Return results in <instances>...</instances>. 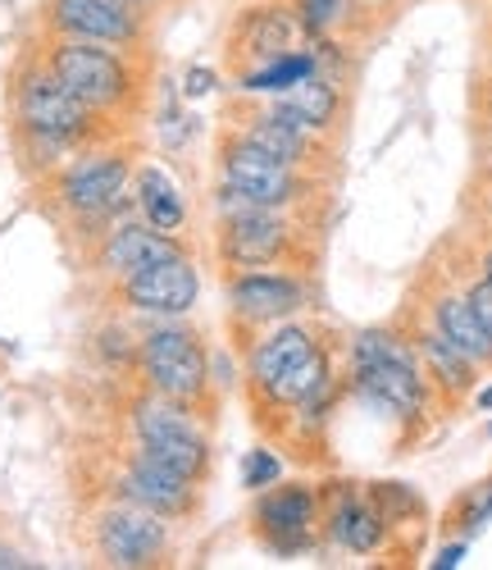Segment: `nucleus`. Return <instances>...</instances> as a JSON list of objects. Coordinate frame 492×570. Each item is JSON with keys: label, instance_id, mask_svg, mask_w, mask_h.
Here are the masks:
<instances>
[{"label": "nucleus", "instance_id": "1", "mask_svg": "<svg viewBox=\"0 0 492 570\" xmlns=\"http://www.w3.org/2000/svg\"><path fill=\"white\" fill-rule=\"evenodd\" d=\"M6 106H10V147H14L19 174L28 183L60 169L69 156H78L87 147L128 137V128H119L115 119L82 106L73 91L46 69L37 46L19 56V65L10 73Z\"/></svg>", "mask_w": 492, "mask_h": 570}, {"label": "nucleus", "instance_id": "2", "mask_svg": "<svg viewBox=\"0 0 492 570\" xmlns=\"http://www.w3.org/2000/svg\"><path fill=\"white\" fill-rule=\"evenodd\" d=\"M132 169H137V141L115 137L69 156L60 169L32 178V202L65 233V243H78L87 256L96 247V237L128 215Z\"/></svg>", "mask_w": 492, "mask_h": 570}, {"label": "nucleus", "instance_id": "3", "mask_svg": "<svg viewBox=\"0 0 492 570\" xmlns=\"http://www.w3.org/2000/svg\"><path fill=\"white\" fill-rule=\"evenodd\" d=\"M37 56L82 106L115 119L119 128H132L146 110H151V82H156L151 51H124V46L41 32Z\"/></svg>", "mask_w": 492, "mask_h": 570}, {"label": "nucleus", "instance_id": "4", "mask_svg": "<svg viewBox=\"0 0 492 570\" xmlns=\"http://www.w3.org/2000/svg\"><path fill=\"white\" fill-rule=\"evenodd\" d=\"M215 169H219V183L237 187V193L260 210H278V215H292V219L315 224V228L328 215V197H333L328 178H315L306 169H292V165L274 160L228 128L215 132Z\"/></svg>", "mask_w": 492, "mask_h": 570}, {"label": "nucleus", "instance_id": "5", "mask_svg": "<svg viewBox=\"0 0 492 570\" xmlns=\"http://www.w3.org/2000/svg\"><path fill=\"white\" fill-rule=\"evenodd\" d=\"M352 397L365 402L378 415H392L402 424H420V415L433 402V389L420 370L415 347L397 328H361L352 338Z\"/></svg>", "mask_w": 492, "mask_h": 570}, {"label": "nucleus", "instance_id": "6", "mask_svg": "<svg viewBox=\"0 0 492 570\" xmlns=\"http://www.w3.org/2000/svg\"><path fill=\"white\" fill-rule=\"evenodd\" d=\"M315 224H302L278 210H237V215H215V237L210 252L224 274L237 269H297L306 274L315 252Z\"/></svg>", "mask_w": 492, "mask_h": 570}, {"label": "nucleus", "instance_id": "7", "mask_svg": "<svg viewBox=\"0 0 492 570\" xmlns=\"http://www.w3.org/2000/svg\"><path fill=\"white\" fill-rule=\"evenodd\" d=\"M137 374L141 389H151L201 420L215 411V374H210V347L191 324H156L137 338Z\"/></svg>", "mask_w": 492, "mask_h": 570}, {"label": "nucleus", "instance_id": "8", "mask_svg": "<svg viewBox=\"0 0 492 570\" xmlns=\"http://www.w3.org/2000/svg\"><path fill=\"white\" fill-rule=\"evenodd\" d=\"M219 128L237 132L242 141H252L256 151H265V156L292 165V169H306V174H315V178H328V183H333V178L342 174L337 141L311 132L302 119H292L278 101H252V97L242 91V97H233V101L224 106Z\"/></svg>", "mask_w": 492, "mask_h": 570}, {"label": "nucleus", "instance_id": "9", "mask_svg": "<svg viewBox=\"0 0 492 570\" xmlns=\"http://www.w3.org/2000/svg\"><path fill=\"white\" fill-rule=\"evenodd\" d=\"M128 430H132V448H141L146 456L165 461L169 470L187 474L196 484L210 480V439H206L196 411L141 389L128 402Z\"/></svg>", "mask_w": 492, "mask_h": 570}, {"label": "nucleus", "instance_id": "10", "mask_svg": "<svg viewBox=\"0 0 492 570\" xmlns=\"http://www.w3.org/2000/svg\"><path fill=\"white\" fill-rule=\"evenodd\" d=\"M302 37L306 28L292 10V0H246L224 28V69L233 82H242L246 73L302 51Z\"/></svg>", "mask_w": 492, "mask_h": 570}, {"label": "nucleus", "instance_id": "11", "mask_svg": "<svg viewBox=\"0 0 492 570\" xmlns=\"http://www.w3.org/2000/svg\"><path fill=\"white\" fill-rule=\"evenodd\" d=\"M37 23L46 37H78L124 46V51H151L156 46V19L128 6V0H41Z\"/></svg>", "mask_w": 492, "mask_h": 570}, {"label": "nucleus", "instance_id": "12", "mask_svg": "<svg viewBox=\"0 0 492 570\" xmlns=\"http://www.w3.org/2000/svg\"><path fill=\"white\" fill-rule=\"evenodd\" d=\"M224 293H228L233 334L252 343L260 328L306 311L311 283L297 269H237V274H224ZM246 343H242V352H246Z\"/></svg>", "mask_w": 492, "mask_h": 570}, {"label": "nucleus", "instance_id": "13", "mask_svg": "<svg viewBox=\"0 0 492 570\" xmlns=\"http://www.w3.org/2000/svg\"><path fill=\"white\" fill-rule=\"evenodd\" d=\"M324 530V489L315 484H269L252 507V534L274 557L311 552Z\"/></svg>", "mask_w": 492, "mask_h": 570}, {"label": "nucleus", "instance_id": "14", "mask_svg": "<svg viewBox=\"0 0 492 570\" xmlns=\"http://www.w3.org/2000/svg\"><path fill=\"white\" fill-rule=\"evenodd\" d=\"M91 552L106 566H124V570L165 566L174 552L169 520L132 502H106L91 515Z\"/></svg>", "mask_w": 492, "mask_h": 570}, {"label": "nucleus", "instance_id": "15", "mask_svg": "<svg viewBox=\"0 0 492 570\" xmlns=\"http://www.w3.org/2000/svg\"><path fill=\"white\" fill-rule=\"evenodd\" d=\"M174 256H191V243H183L178 233H165L146 219H132L124 215L119 224H110L101 237H96V247L82 256V269L96 274L110 288V283L146 269V265H160V261H174Z\"/></svg>", "mask_w": 492, "mask_h": 570}, {"label": "nucleus", "instance_id": "16", "mask_svg": "<svg viewBox=\"0 0 492 570\" xmlns=\"http://www.w3.org/2000/svg\"><path fill=\"white\" fill-rule=\"evenodd\" d=\"M110 502H132V507H146L165 520H187V515H196V507H201V484L169 470L165 461L146 456L141 448H128L119 470H115Z\"/></svg>", "mask_w": 492, "mask_h": 570}, {"label": "nucleus", "instance_id": "17", "mask_svg": "<svg viewBox=\"0 0 492 570\" xmlns=\"http://www.w3.org/2000/svg\"><path fill=\"white\" fill-rule=\"evenodd\" d=\"M110 297L137 315H160V320H178L196 306L201 297V274H196L191 256H174L160 265H146L119 283H110Z\"/></svg>", "mask_w": 492, "mask_h": 570}, {"label": "nucleus", "instance_id": "18", "mask_svg": "<svg viewBox=\"0 0 492 570\" xmlns=\"http://www.w3.org/2000/svg\"><path fill=\"white\" fill-rule=\"evenodd\" d=\"M324 338L319 324H306V320H278L269 328L246 343V397H256L265 389H274L287 370H297L315 343Z\"/></svg>", "mask_w": 492, "mask_h": 570}, {"label": "nucleus", "instance_id": "19", "mask_svg": "<svg viewBox=\"0 0 492 570\" xmlns=\"http://www.w3.org/2000/svg\"><path fill=\"white\" fill-rule=\"evenodd\" d=\"M324 530L333 534V543H342L356 557H374L392 539V525L383 520V511L356 484H342L337 493H324Z\"/></svg>", "mask_w": 492, "mask_h": 570}, {"label": "nucleus", "instance_id": "20", "mask_svg": "<svg viewBox=\"0 0 492 570\" xmlns=\"http://www.w3.org/2000/svg\"><path fill=\"white\" fill-rule=\"evenodd\" d=\"M292 119H302L311 132L337 141L342 132H347V119H352V97H347V87H342L333 73L315 69L311 78L302 82H292L287 91H278L274 97Z\"/></svg>", "mask_w": 492, "mask_h": 570}, {"label": "nucleus", "instance_id": "21", "mask_svg": "<svg viewBox=\"0 0 492 570\" xmlns=\"http://www.w3.org/2000/svg\"><path fill=\"white\" fill-rule=\"evenodd\" d=\"M406 343H411L415 356H420V370H424V379H429V389H433L437 397H447V402H465V393L474 389L479 365H474L461 347H452L447 338H442L433 324H411V328H406Z\"/></svg>", "mask_w": 492, "mask_h": 570}, {"label": "nucleus", "instance_id": "22", "mask_svg": "<svg viewBox=\"0 0 492 570\" xmlns=\"http://www.w3.org/2000/svg\"><path fill=\"white\" fill-rule=\"evenodd\" d=\"M429 324H433L452 347H461L479 370L492 365V334L479 324V315H474V306L465 302V293H456V288L433 293V302H429Z\"/></svg>", "mask_w": 492, "mask_h": 570}, {"label": "nucleus", "instance_id": "23", "mask_svg": "<svg viewBox=\"0 0 492 570\" xmlns=\"http://www.w3.org/2000/svg\"><path fill=\"white\" fill-rule=\"evenodd\" d=\"M132 206L146 224H156L165 233H183V224H187V202L178 193V183L156 165L132 169Z\"/></svg>", "mask_w": 492, "mask_h": 570}, {"label": "nucleus", "instance_id": "24", "mask_svg": "<svg viewBox=\"0 0 492 570\" xmlns=\"http://www.w3.org/2000/svg\"><path fill=\"white\" fill-rule=\"evenodd\" d=\"M319 65H315V51L306 46V51H292V56H283V60H274V65H265V69H256V73H246L242 82H233L237 91H246V97H278V91H287L292 82H302V78H311Z\"/></svg>", "mask_w": 492, "mask_h": 570}, {"label": "nucleus", "instance_id": "25", "mask_svg": "<svg viewBox=\"0 0 492 570\" xmlns=\"http://www.w3.org/2000/svg\"><path fill=\"white\" fill-rule=\"evenodd\" d=\"M306 37H333V32H347L352 23V0H292Z\"/></svg>", "mask_w": 492, "mask_h": 570}, {"label": "nucleus", "instance_id": "26", "mask_svg": "<svg viewBox=\"0 0 492 570\" xmlns=\"http://www.w3.org/2000/svg\"><path fill=\"white\" fill-rule=\"evenodd\" d=\"M365 493L374 498V507L383 511V520H387L392 530H397L402 520H420V515H424V502H420L406 484H370Z\"/></svg>", "mask_w": 492, "mask_h": 570}, {"label": "nucleus", "instance_id": "27", "mask_svg": "<svg viewBox=\"0 0 492 570\" xmlns=\"http://www.w3.org/2000/svg\"><path fill=\"white\" fill-rule=\"evenodd\" d=\"M492 515V480L488 484H479V489H470L465 498H456L452 502V511H447V530L452 534H470V530H479L483 525V520Z\"/></svg>", "mask_w": 492, "mask_h": 570}, {"label": "nucleus", "instance_id": "28", "mask_svg": "<svg viewBox=\"0 0 492 570\" xmlns=\"http://www.w3.org/2000/svg\"><path fill=\"white\" fill-rule=\"evenodd\" d=\"M278 480H283V461H278V452L256 448V452H246V456H242V489L260 493V489H269V484H278Z\"/></svg>", "mask_w": 492, "mask_h": 570}, {"label": "nucleus", "instance_id": "29", "mask_svg": "<svg viewBox=\"0 0 492 570\" xmlns=\"http://www.w3.org/2000/svg\"><path fill=\"white\" fill-rule=\"evenodd\" d=\"M392 6H397V0H352V23H347V32L361 37V19H365V14H374V28H383V23L392 19V14H387Z\"/></svg>", "mask_w": 492, "mask_h": 570}, {"label": "nucleus", "instance_id": "30", "mask_svg": "<svg viewBox=\"0 0 492 570\" xmlns=\"http://www.w3.org/2000/svg\"><path fill=\"white\" fill-rule=\"evenodd\" d=\"M465 302L474 306V315H479V324L488 328V334H492V283L488 278H474V283H465Z\"/></svg>", "mask_w": 492, "mask_h": 570}, {"label": "nucleus", "instance_id": "31", "mask_svg": "<svg viewBox=\"0 0 492 570\" xmlns=\"http://www.w3.org/2000/svg\"><path fill=\"white\" fill-rule=\"evenodd\" d=\"M474 110H479V124L492 132V73H483L474 87Z\"/></svg>", "mask_w": 492, "mask_h": 570}, {"label": "nucleus", "instance_id": "32", "mask_svg": "<svg viewBox=\"0 0 492 570\" xmlns=\"http://www.w3.org/2000/svg\"><path fill=\"white\" fill-rule=\"evenodd\" d=\"M206 91H215V73L210 69H191L187 73V97H206Z\"/></svg>", "mask_w": 492, "mask_h": 570}, {"label": "nucleus", "instance_id": "33", "mask_svg": "<svg viewBox=\"0 0 492 570\" xmlns=\"http://www.w3.org/2000/svg\"><path fill=\"white\" fill-rule=\"evenodd\" d=\"M474 206H479V215L492 224V174L479 178V187H474Z\"/></svg>", "mask_w": 492, "mask_h": 570}, {"label": "nucleus", "instance_id": "34", "mask_svg": "<svg viewBox=\"0 0 492 570\" xmlns=\"http://www.w3.org/2000/svg\"><path fill=\"white\" fill-rule=\"evenodd\" d=\"M128 6H137V10H146V14H151V19H160V14L178 10L183 0H128Z\"/></svg>", "mask_w": 492, "mask_h": 570}, {"label": "nucleus", "instance_id": "35", "mask_svg": "<svg viewBox=\"0 0 492 570\" xmlns=\"http://www.w3.org/2000/svg\"><path fill=\"white\" fill-rule=\"evenodd\" d=\"M461 557H465V539H461V543H452V548H442L433 566H437V570H452V566H461Z\"/></svg>", "mask_w": 492, "mask_h": 570}, {"label": "nucleus", "instance_id": "36", "mask_svg": "<svg viewBox=\"0 0 492 570\" xmlns=\"http://www.w3.org/2000/svg\"><path fill=\"white\" fill-rule=\"evenodd\" d=\"M479 269H483V274H479V278H488V283H492V247H488V252H483V261H479Z\"/></svg>", "mask_w": 492, "mask_h": 570}, {"label": "nucleus", "instance_id": "37", "mask_svg": "<svg viewBox=\"0 0 492 570\" xmlns=\"http://www.w3.org/2000/svg\"><path fill=\"white\" fill-rule=\"evenodd\" d=\"M479 406H483V411H492V384H488V389L479 393Z\"/></svg>", "mask_w": 492, "mask_h": 570}, {"label": "nucleus", "instance_id": "38", "mask_svg": "<svg viewBox=\"0 0 492 570\" xmlns=\"http://www.w3.org/2000/svg\"><path fill=\"white\" fill-rule=\"evenodd\" d=\"M488 439H492V420H488Z\"/></svg>", "mask_w": 492, "mask_h": 570}, {"label": "nucleus", "instance_id": "39", "mask_svg": "<svg viewBox=\"0 0 492 570\" xmlns=\"http://www.w3.org/2000/svg\"><path fill=\"white\" fill-rule=\"evenodd\" d=\"M0 566H10V561H6V557H0Z\"/></svg>", "mask_w": 492, "mask_h": 570}, {"label": "nucleus", "instance_id": "40", "mask_svg": "<svg viewBox=\"0 0 492 570\" xmlns=\"http://www.w3.org/2000/svg\"><path fill=\"white\" fill-rule=\"evenodd\" d=\"M411 6H420V0H411Z\"/></svg>", "mask_w": 492, "mask_h": 570}]
</instances>
